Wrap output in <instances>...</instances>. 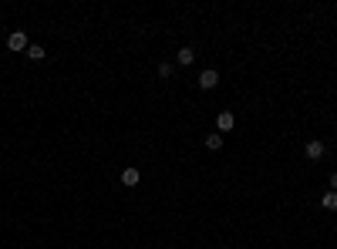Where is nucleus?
Returning a JSON list of instances; mask_svg holds the SVG:
<instances>
[{"mask_svg":"<svg viewBox=\"0 0 337 249\" xmlns=\"http://www.w3.org/2000/svg\"><path fill=\"white\" fill-rule=\"evenodd\" d=\"M216 84H219V71H212V68H206V71L199 74V88H203V91H212Z\"/></svg>","mask_w":337,"mask_h":249,"instance_id":"f257e3e1","label":"nucleus"},{"mask_svg":"<svg viewBox=\"0 0 337 249\" xmlns=\"http://www.w3.org/2000/svg\"><path fill=\"white\" fill-rule=\"evenodd\" d=\"M7 47H10V51H27V47H31V44H27V34H24V31H14V34L7 37Z\"/></svg>","mask_w":337,"mask_h":249,"instance_id":"f03ea898","label":"nucleus"},{"mask_svg":"<svg viewBox=\"0 0 337 249\" xmlns=\"http://www.w3.org/2000/svg\"><path fill=\"white\" fill-rule=\"evenodd\" d=\"M233 125H236V118L229 115V111H219V115H216V132H219V135L233 132Z\"/></svg>","mask_w":337,"mask_h":249,"instance_id":"7ed1b4c3","label":"nucleus"},{"mask_svg":"<svg viewBox=\"0 0 337 249\" xmlns=\"http://www.w3.org/2000/svg\"><path fill=\"white\" fill-rule=\"evenodd\" d=\"M303 155H307L310 162H317V158H324V142H307V148H303Z\"/></svg>","mask_w":337,"mask_h":249,"instance_id":"20e7f679","label":"nucleus"},{"mask_svg":"<svg viewBox=\"0 0 337 249\" xmlns=\"http://www.w3.org/2000/svg\"><path fill=\"white\" fill-rule=\"evenodd\" d=\"M320 206L327 212H337V192H324V195H320Z\"/></svg>","mask_w":337,"mask_h":249,"instance_id":"39448f33","label":"nucleus"},{"mask_svg":"<svg viewBox=\"0 0 337 249\" xmlns=\"http://www.w3.org/2000/svg\"><path fill=\"white\" fill-rule=\"evenodd\" d=\"M122 182H125V185H138V182H142V172H138V169H125V172H122Z\"/></svg>","mask_w":337,"mask_h":249,"instance_id":"423d86ee","label":"nucleus"},{"mask_svg":"<svg viewBox=\"0 0 337 249\" xmlns=\"http://www.w3.org/2000/svg\"><path fill=\"white\" fill-rule=\"evenodd\" d=\"M206 148H209V152H219V148H223V135H219V132L206 135Z\"/></svg>","mask_w":337,"mask_h":249,"instance_id":"0eeeda50","label":"nucleus"},{"mask_svg":"<svg viewBox=\"0 0 337 249\" xmlns=\"http://www.w3.org/2000/svg\"><path fill=\"white\" fill-rule=\"evenodd\" d=\"M175 61H179V64H192V61H196V51H192V47H182V51L175 54Z\"/></svg>","mask_w":337,"mask_h":249,"instance_id":"6e6552de","label":"nucleus"},{"mask_svg":"<svg viewBox=\"0 0 337 249\" xmlns=\"http://www.w3.org/2000/svg\"><path fill=\"white\" fill-rule=\"evenodd\" d=\"M27 58L31 61H44V47H41V44H31V47H27Z\"/></svg>","mask_w":337,"mask_h":249,"instance_id":"1a4fd4ad","label":"nucleus"},{"mask_svg":"<svg viewBox=\"0 0 337 249\" xmlns=\"http://www.w3.org/2000/svg\"><path fill=\"white\" fill-rule=\"evenodd\" d=\"M159 74H162V77H172V64H159Z\"/></svg>","mask_w":337,"mask_h":249,"instance_id":"9d476101","label":"nucleus"},{"mask_svg":"<svg viewBox=\"0 0 337 249\" xmlns=\"http://www.w3.org/2000/svg\"><path fill=\"white\" fill-rule=\"evenodd\" d=\"M331 192H337V172L331 175Z\"/></svg>","mask_w":337,"mask_h":249,"instance_id":"9b49d317","label":"nucleus"}]
</instances>
